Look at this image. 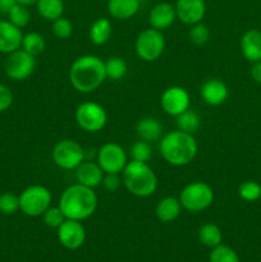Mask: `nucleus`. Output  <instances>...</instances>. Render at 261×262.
<instances>
[{
  "instance_id": "obj_1",
  "label": "nucleus",
  "mask_w": 261,
  "mask_h": 262,
  "mask_svg": "<svg viewBox=\"0 0 261 262\" xmlns=\"http://www.w3.org/2000/svg\"><path fill=\"white\" fill-rule=\"evenodd\" d=\"M106 79L105 61L96 55H82L72 63L69 82L72 87L82 94L94 92Z\"/></svg>"
},
{
  "instance_id": "obj_2",
  "label": "nucleus",
  "mask_w": 261,
  "mask_h": 262,
  "mask_svg": "<svg viewBox=\"0 0 261 262\" xmlns=\"http://www.w3.org/2000/svg\"><path fill=\"white\" fill-rule=\"evenodd\" d=\"M59 209L67 219H89L97 209V194L94 188L76 183L64 189L59 200Z\"/></svg>"
},
{
  "instance_id": "obj_3",
  "label": "nucleus",
  "mask_w": 261,
  "mask_h": 262,
  "mask_svg": "<svg viewBox=\"0 0 261 262\" xmlns=\"http://www.w3.org/2000/svg\"><path fill=\"white\" fill-rule=\"evenodd\" d=\"M159 150L168 164L173 166H184L194 160L199 146L193 135L177 129L166 133L161 138Z\"/></svg>"
},
{
  "instance_id": "obj_4",
  "label": "nucleus",
  "mask_w": 261,
  "mask_h": 262,
  "mask_svg": "<svg viewBox=\"0 0 261 262\" xmlns=\"http://www.w3.org/2000/svg\"><path fill=\"white\" fill-rule=\"evenodd\" d=\"M122 182L130 194L141 199L153 196L158 188V177L148 163L142 161H128L122 171Z\"/></svg>"
},
{
  "instance_id": "obj_5",
  "label": "nucleus",
  "mask_w": 261,
  "mask_h": 262,
  "mask_svg": "<svg viewBox=\"0 0 261 262\" xmlns=\"http://www.w3.org/2000/svg\"><path fill=\"white\" fill-rule=\"evenodd\" d=\"M179 202L182 209L197 214L211 206L214 202V191L210 184L205 182H192L181 191Z\"/></svg>"
},
{
  "instance_id": "obj_6",
  "label": "nucleus",
  "mask_w": 261,
  "mask_h": 262,
  "mask_svg": "<svg viewBox=\"0 0 261 262\" xmlns=\"http://www.w3.org/2000/svg\"><path fill=\"white\" fill-rule=\"evenodd\" d=\"M19 210L31 217L42 216L51 206V192L45 186L33 184L27 187L19 194Z\"/></svg>"
},
{
  "instance_id": "obj_7",
  "label": "nucleus",
  "mask_w": 261,
  "mask_h": 262,
  "mask_svg": "<svg viewBox=\"0 0 261 262\" xmlns=\"http://www.w3.org/2000/svg\"><path fill=\"white\" fill-rule=\"evenodd\" d=\"M165 49V37L163 31L150 27L138 33L135 42V51L143 61H155L163 55Z\"/></svg>"
},
{
  "instance_id": "obj_8",
  "label": "nucleus",
  "mask_w": 261,
  "mask_h": 262,
  "mask_svg": "<svg viewBox=\"0 0 261 262\" xmlns=\"http://www.w3.org/2000/svg\"><path fill=\"white\" fill-rule=\"evenodd\" d=\"M51 158L58 168L64 170H76L77 166L86 159V154L77 141L64 138L55 143L51 151Z\"/></svg>"
},
{
  "instance_id": "obj_9",
  "label": "nucleus",
  "mask_w": 261,
  "mask_h": 262,
  "mask_svg": "<svg viewBox=\"0 0 261 262\" xmlns=\"http://www.w3.org/2000/svg\"><path fill=\"white\" fill-rule=\"evenodd\" d=\"M74 119L78 127L84 132L96 133L106 125V110L94 101H84L77 106Z\"/></svg>"
},
{
  "instance_id": "obj_10",
  "label": "nucleus",
  "mask_w": 261,
  "mask_h": 262,
  "mask_svg": "<svg viewBox=\"0 0 261 262\" xmlns=\"http://www.w3.org/2000/svg\"><path fill=\"white\" fill-rule=\"evenodd\" d=\"M36 69V56L23 49L8 54L4 61V72L13 81H25Z\"/></svg>"
},
{
  "instance_id": "obj_11",
  "label": "nucleus",
  "mask_w": 261,
  "mask_h": 262,
  "mask_svg": "<svg viewBox=\"0 0 261 262\" xmlns=\"http://www.w3.org/2000/svg\"><path fill=\"white\" fill-rule=\"evenodd\" d=\"M97 164L105 174H120L128 163L124 148L115 142H107L97 151Z\"/></svg>"
},
{
  "instance_id": "obj_12",
  "label": "nucleus",
  "mask_w": 261,
  "mask_h": 262,
  "mask_svg": "<svg viewBox=\"0 0 261 262\" xmlns=\"http://www.w3.org/2000/svg\"><path fill=\"white\" fill-rule=\"evenodd\" d=\"M161 109L170 117H178L191 105V97L188 91L181 86L168 87L161 94L160 97Z\"/></svg>"
},
{
  "instance_id": "obj_13",
  "label": "nucleus",
  "mask_w": 261,
  "mask_h": 262,
  "mask_svg": "<svg viewBox=\"0 0 261 262\" xmlns=\"http://www.w3.org/2000/svg\"><path fill=\"white\" fill-rule=\"evenodd\" d=\"M58 239L67 250H78L86 241V230L78 220L66 219L58 228Z\"/></svg>"
},
{
  "instance_id": "obj_14",
  "label": "nucleus",
  "mask_w": 261,
  "mask_h": 262,
  "mask_svg": "<svg viewBox=\"0 0 261 262\" xmlns=\"http://www.w3.org/2000/svg\"><path fill=\"white\" fill-rule=\"evenodd\" d=\"M177 19L187 26H193L202 22L206 14L205 0H177L174 4Z\"/></svg>"
},
{
  "instance_id": "obj_15",
  "label": "nucleus",
  "mask_w": 261,
  "mask_h": 262,
  "mask_svg": "<svg viewBox=\"0 0 261 262\" xmlns=\"http://www.w3.org/2000/svg\"><path fill=\"white\" fill-rule=\"evenodd\" d=\"M23 33L20 28L8 19H0V53L8 54L18 50L22 46Z\"/></svg>"
},
{
  "instance_id": "obj_16",
  "label": "nucleus",
  "mask_w": 261,
  "mask_h": 262,
  "mask_svg": "<svg viewBox=\"0 0 261 262\" xmlns=\"http://www.w3.org/2000/svg\"><path fill=\"white\" fill-rule=\"evenodd\" d=\"M202 100L210 106H219L224 104L228 99V87L222 79L219 78H209L202 83L200 90Z\"/></svg>"
},
{
  "instance_id": "obj_17",
  "label": "nucleus",
  "mask_w": 261,
  "mask_h": 262,
  "mask_svg": "<svg viewBox=\"0 0 261 262\" xmlns=\"http://www.w3.org/2000/svg\"><path fill=\"white\" fill-rule=\"evenodd\" d=\"M177 19L176 8L168 2L159 3L154 5L148 13V23L153 28L159 31L168 30Z\"/></svg>"
},
{
  "instance_id": "obj_18",
  "label": "nucleus",
  "mask_w": 261,
  "mask_h": 262,
  "mask_svg": "<svg viewBox=\"0 0 261 262\" xmlns=\"http://www.w3.org/2000/svg\"><path fill=\"white\" fill-rule=\"evenodd\" d=\"M105 173L100 165L95 161L83 160L76 169L77 182L82 186L90 187V188H96L102 183Z\"/></svg>"
},
{
  "instance_id": "obj_19",
  "label": "nucleus",
  "mask_w": 261,
  "mask_h": 262,
  "mask_svg": "<svg viewBox=\"0 0 261 262\" xmlns=\"http://www.w3.org/2000/svg\"><path fill=\"white\" fill-rule=\"evenodd\" d=\"M241 50L247 60L256 63L261 60V31L250 30L241 38Z\"/></svg>"
},
{
  "instance_id": "obj_20",
  "label": "nucleus",
  "mask_w": 261,
  "mask_h": 262,
  "mask_svg": "<svg viewBox=\"0 0 261 262\" xmlns=\"http://www.w3.org/2000/svg\"><path fill=\"white\" fill-rule=\"evenodd\" d=\"M141 7L140 0H109L107 12L118 20H127L135 17Z\"/></svg>"
},
{
  "instance_id": "obj_21",
  "label": "nucleus",
  "mask_w": 261,
  "mask_h": 262,
  "mask_svg": "<svg viewBox=\"0 0 261 262\" xmlns=\"http://www.w3.org/2000/svg\"><path fill=\"white\" fill-rule=\"evenodd\" d=\"M136 133L140 137V140L146 141V142H156L161 138L163 135V127H161L160 122L155 118L146 117L138 120L137 125H136Z\"/></svg>"
},
{
  "instance_id": "obj_22",
  "label": "nucleus",
  "mask_w": 261,
  "mask_h": 262,
  "mask_svg": "<svg viewBox=\"0 0 261 262\" xmlns=\"http://www.w3.org/2000/svg\"><path fill=\"white\" fill-rule=\"evenodd\" d=\"M182 205L176 197H164L158 202L155 209L156 217L163 223H171L181 215Z\"/></svg>"
},
{
  "instance_id": "obj_23",
  "label": "nucleus",
  "mask_w": 261,
  "mask_h": 262,
  "mask_svg": "<svg viewBox=\"0 0 261 262\" xmlns=\"http://www.w3.org/2000/svg\"><path fill=\"white\" fill-rule=\"evenodd\" d=\"M112 36V23L107 18L101 17L94 20L90 27V40L97 46L105 45Z\"/></svg>"
},
{
  "instance_id": "obj_24",
  "label": "nucleus",
  "mask_w": 261,
  "mask_h": 262,
  "mask_svg": "<svg viewBox=\"0 0 261 262\" xmlns=\"http://www.w3.org/2000/svg\"><path fill=\"white\" fill-rule=\"evenodd\" d=\"M37 12L44 19L53 20L63 17L64 13V2L63 0H38L36 3Z\"/></svg>"
},
{
  "instance_id": "obj_25",
  "label": "nucleus",
  "mask_w": 261,
  "mask_h": 262,
  "mask_svg": "<svg viewBox=\"0 0 261 262\" xmlns=\"http://www.w3.org/2000/svg\"><path fill=\"white\" fill-rule=\"evenodd\" d=\"M199 239L206 247L214 248L222 245L223 233L216 224L206 223L199 229Z\"/></svg>"
},
{
  "instance_id": "obj_26",
  "label": "nucleus",
  "mask_w": 261,
  "mask_h": 262,
  "mask_svg": "<svg viewBox=\"0 0 261 262\" xmlns=\"http://www.w3.org/2000/svg\"><path fill=\"white\" fill-rule=\"evenodd\" d=\"M46 48V41L44 38V36L38 32H28L26 35H23L22 40V46L20 49H23L25 51L30 53L31 55L37 56L45 50Z\"/></svg>"
},
{
  "instance_id": "obj_27",
  "label": "nucleus",
  "mask_w": 261,
  "mask_h": 262,
  "mask_svg": "<svg viewBox=\"0 0 261 262\" xmlns=\"http://www.w3.org/2000/svg\"><path fill=\"white\" fill-rule=\"evenodd\" d=\"M105 72H106V78L112 81H119L124 78L128 72L127 61L120 56H112L105 61Z\"/></svg>"
},
{
  "instance_id": "obj_28",
  "label": "nucleus",
  "mask_w": 261,
  "mask_h": 262,
  "mask_svg": "<svg viewBox=\"0 0 261 262\" xmlns=\"http://www.w3.org/2000/svg\"><path fill=\"white\" fill-rule=\"evenodd\" d=\"M176 118L178 129L187 133H191V135H193L199 129L200 125H201V119H200L199 114L192 109H187L186 112H183Z\"/></svg>"
},
{
  "instance_id": "obj_29",
  "label": "nucleus",
  "mask_w": 261,
  "mask_h": 262,
  "mask_svg": "<svg viewBox=\"0 0 261 262\" xmlns=\"http://www.w3.org/2000/svg\"><path fill=\"white\" fill-rule=\"evenodd\" d=\"M7 15L8 20H9L10 23H13L14 26H17L18 28H20V30H22L23 27H26L31 20V13L30 10H28V7L18 4V3L9 10V12H8Z\"/></svg>"
},
{
  "instance_id": "obj_30",
  "label": "nucleus",
  "mask_w": 261,
  "mask_h": 262,
  "mask_svg": "<svg viewBox=\"0 0 261 262\" xmlns=\"http://www.w3.org/2000/svg\"><path fill=\"white\" fill-rule=\"evenodd\" d=\"M209 262H240V258L232 248L225 245H219L211 248Z\"/></svg>"
},
{
  "instance_id": "obj_31",
  "label": "nucleus",
  "mask_w": 261,
  "mask_h": 262,
  "mask_svg": "<svg viewBox=\"0 0 261 262\" xmlns=\"http://www.w3.org/2000/svg\"><path fill=\"white\" fill-rule=\"evenodd\" d=\"M188 37L194 45L202 46L206 42H209L210 37H211V32H210V28L207 27L205 23L200 22L191 26V30H189L188 32Z\"/></svg>"
},
{
  "instance_id": "obj_32",
  "label": "nucleus",
  "mask_w": 261,
  "mask_h": 262,
  "mask_svg": "<svg viewBox=\"0 0 261 262\" xmlns=\"http://www.w3.org/2000/svg\"><path fill=\"white\" fill-rule=\"evenodd\" d=\"M238 194L243 201L253 202L261 197V186L253 181L243 182L238 188Z\"/></svg>"
},
{
  "instance_id": "obj_33",
  "label": "nucleus",
  "mask_w": 261,
  "mask_h": 262,
  "mask_svg": "<svg viewBox=\"0 0 261 262\" xmlns=\"http://www.w3.org/2000/svg\"><path fill=\"white\" fill-rule=\"evenodd\" d=\"M130 156H132V160L148 163L151 156H153V150H151L150 143L142 140L135 142L132 147H130Z\"/></svg>"
},
{
  "instance_id": "obj_34",
  "label": "nucleus",
  "mask_w": 261,
  "mask_h": 262,
  "mask_svg": "<svg viewBox=\"0 0 261 262\" xmlns=\"http://www.w3.org/2000/svg\"><path fill=\"white\" fill-rule=\"evenodd\" d=\"M18 210H19V197L10 192L0 194V212L2 214L13 215Z\"/></svg>"
},
{
  "instance_id": "obj_35",
  "label": "nucleus",
  "mask_w": 261,
  "mask_h": 262,
  "mask_svg": "<svg viewBox=\"0 0 261 262\" xmlns=\"http://www.w3.org/2000/svg\"><path fill=\"white\" fill-rule=\"evenodd\" d=\"M51 31L55 37L60 38V40H66L69 38L73 33V25L67 18L60 17L58 19L53 20V26H51Z\"/></svg>"
},
{
  "instance_id": "obj_36",
  "label": "nucleus",
  "mask_w": 261,
  "mask_h": 262,
  "mask_svg": "<svg viewBox=\"0 0 261 262\" xmlns=\"http://www.w3.org/2000/svg\"><path fill=\"white\" fill-rule=\"evenodd\" d=\"M42 217H44V223H45V225H48L49 228H55V229H58V228L63 224L64 220L67 219V217L64 216L63 211L59 209V206L49 207V209L44 212Z\"/></svg>"
},
{
  "instance_id": "obj_37",
  "label": "nucleus",
  "mask_w": 261,
  "mask_h": 262,
  "mask_svg": "<svg viewBox=\"0 0 261 262\" xmlns=\"http://www.w3.org/2000/svg\"><path fill=\"white\" fill-rule=\"evenodd\" d=\"M122 178L119 177V174H105L104 179H102V187L106 189L110 193H114L119 189L120 184H122Z\"/></svg>"
},
{
  "instance_id": "obj_38",
  "label": "nucleus",
  "mask_w": 261,
  "mask_h": 262,
  "mask_svg": "<svg viewBox=\"0 0 261 262\" xmlns=\"http://www.w3.org/2000/svg\"><path fill=\"white\" fill-rule=\"evenodd\" d=\"M13 104V92L5 84L0 83V113L9 109Z\"/></svg>"
},
{
  "instance_id": "obj_39",
  "label": "nucleus",
  "mask_w": 261,
  "mask_h": 262,
  "mask_svg": "<svg viewBox=\"0 0 261 262\" xmlns=\"http://www.w3.org/2000/svg\"><path fill=\"white\" fill-rule=\"evenodd\" d=\"M15 4H17V0H0V14H8V12Z\"/></svg>"
},
{
  "instance_id": "obj_40",
  "label": "nucleus",
  "mask_w": 261,
  "mask_h": 262,
  "mask_svg": "<svg viewBox=\"0 0 261 262\" xmlns=\"http://www.w3.org/2000/svg\"><path fill=\"white\" fill-rule=\"evenodd\" d=\"M251 76L257 83H261V60L256 61L251 68Z\"/></svg>"
},
{
  "instance_id": "obj_41",
  "label": "nucleus",
  "mask_w": 261,
  "mask_h": 262,
  "mask_svg": "<svg viewBox=\"0 0 261 262\" xmlns=\"http://www.w3.org/2000/svg\"><path fill=\"white\" fill-rule=\"evenodd\" d=\"M38 0H17L18 4L26 5V7H32V5H36Z\"/></svg>"
}]
</instances>
